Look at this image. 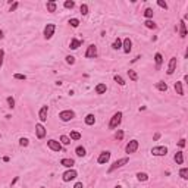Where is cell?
<instances>
[{
    "instance_id": "obj_11",
    "label": "cell",
    "mask_w": 188,
    "mask_h": 188,
    "mask_svg": "<svg viewBox=\"0 0 188 188\" xmlns=\"http://www.w3.org/2000/svg\"><path fill=\"white\" fill-rule=\"evenodd\" d=\"M35 134H37V138H38V140H43V138L46 137L47 129H46V126L43 125L41 122H40V124H37V125H35Z\"/></svg>"
},
{
    "instance_id": "obj_47",
    "label": "cell",
    "mask_w": 188,
    "mask_h": 188,
    "mask_svg": "<svg viewBox=\"0 0 188 188\" xmlns=\"http://www.w3.org/2000/svg\"><path fill=\"white\" fill-rule=\"evenodd\" d=\"M159 138H160V132H156V134L153 135V141H157Z\"/></svg>"
},
{
    "instance_id": "obj_32",
    "label": "cell",
    "mask_w": 188,
    "mask_h": 188,
    "mask_svg": "<svg viewBox=\"0 0 188 188\" xmlns=\"http://www.w3.org/2000/svg\"><path fill=\"white\" fill-rule=\"evenodd\" d=\"M128 77H129V79H131V81H134V82L138 81V73H137L135 71H132V69L128 71Z\"/></svg>"
},
{
    "instance_id": "obj_18",
    "label": "cell",
    "mask_w": 188,
    "mask_h": 188,
    "mask_svg": "<svg viewBox=\"0 0 188 188\" xmlns=\"http://www.w3.org/2000/svg\"><path fill=\"white\" fill-rule=\"evenodd\" d=\"M154 63H156V69H157V71L162 68V63H163V56H162V53L157 52L156 54H154Z\"/></svg>"
},
{
    "instance_id": "obj_31",
    "label": "cell",
    "mask_w": 188,
    "mask_h": 188,
    "mask_svg": "<svg viewBox=\"0 0 188 188\" xmlns=\"http://www.w3.org/2000/svg\"><path fill=\"white\" fill-rule=\"evenodd\" d=\"M112 49H113V50H119V49H122V40H120L119 37H118L115 41H113V44H112Z\"/></svg>"
},
{
    "instance_id": "obj_8",
    "label": "cell",
    "mask_w": 188,
    "mask_h": 188,
    "mask_svg": "<svg viewBox=\"0 0 188 188\" xmlns=\"http://www.w3.org/2000/svg\"><path fill=\"white\" fill-rule=\"evenodd\" d=\"M110 156H112V153H110L109 150L101 152L99 154V157H97V163H99V165H106V163L110 160Z\"/></svg>"
},
{
    "instance_id": "obj_41",
    "label": "cell",
    "mask_w": 188,
    "mask_h": 188,
    "mask_svg": "<svg viewBox=\"0 0 188 188\" xmlns=\"http://www.w3.org/2000/svg\"><path fill=\"white\" fill-rule=\"evenodd\" d=\"M157 6H159V7H162V9H165V11H167V7H169L167 3H166V2H163V0H157Z\"/></svg>"
},
{
    "instance_id": "obj_15",
    "label": "cell",
    "mask_w": 188,
    "mask_h": 188,
    "mask_svg": "<svg viewBox=\"0 0 188 188\" xmlns=\"http://www.w3.org/2000/svg\"><path fill=\"white\" fill-rule=\"evenodd\" d=\"M60 165L65 166V167H68V169H72L73 165H75V160H73V159H68V157H65V159L60 160Z\"/></svg>"
},
{
    "instance_id": "obj_5",
    "label": "cell",
    "mask_w": 188,
    "mask_h": 188,
    "mask_svg": "<svg viewBox=\"0 0 188 188\" xmlns=\"http://www.w3.org/2000/svg\"><path fill=\"white\" fill-rule=\"evenodd\" d=\"M97 54H99V52H97V46L96 44H90L88 47H87V50H85V59H94L97 58Z\"/></svg>"
},
{
    "instance_id": "obj_23",
    "label": "cell",
    "mask_w": 188,
    "mask_h": 188,
    "mask_svg": "<svg viewBox=\"0 0 188 188\" xmlns=\"http://www.w3.org/2000/svg\"><path fill=\"white\" fill-rule=\"evenodd\" d=\"M173 87H175V91H176L178 96H184V87H182V82L181 81H176Z\"/></svg>"
},
{
    "instance_id": "obj_2",
    "label": "cell",
    "mask_w": 188,
    "mask_h": 188,
    "mask_svg": "<svg viewBox=\"0 0 188 188\" xmlns=\"http://www.w3.org/2000/svg\"><path fill=\"white\" fill-rule=\"evenodd\" d=\"M122 112H116L115 115L110 118V122H109V129H116L118 126L120 125V122H122Z\"/></svg>"
},
{
    "instance_id": "obj_42",
    "label": "cell",
    "mask_w": 188,
    "mask_h": 188,
    "mask_svg": "<svg viewBox=\"0 0 188 188\" xmlns=\"http://www.w3.org/2000/svg\"><path fill=\"white\" fill-rule=\"evenodd\" d=\"M13 78H15V79H19V81H25V79H26V75H24V73H13Z\"/></svg>"
},
{
    "instance_id": "obj_26",
    "label": "cell",
    "mask_w": 188,
    "mask_h": 188,
    "mask_svg": "<svg viewBox=\"0 0 188 188\" xmlns=\"http://www.w3.org/2000/svg\"><path fill=\"white\" fill-rule=\"evenodd\" d=\"M71 138H69L68 135H60V138H59V143L62 144V146H69L71 144Z\"/></svg>"
},
{
    "instance_id": "obj_13",
    "label": "cell",
    "mask_w": 188,
    "mask_h": 188,
    "mask_svg": "<svg viewBox=\"0 0 188 188\" xmlns=\"http://www.w3.org/2000/svg\"><path fill=\"white\" fill-rule=\"evenodd\" d=\"M122 50H124V53H126V54L132 50V41H131L129 37H126V38L122 40Z\"/></svg>"
},
{
    "instance_id": "obj_12",
    "label": "cell",
    "mask_w": 188,
    "mask_h": 188,
    "mask_svg": "<svg viewBox=\"0 0 188 188\" xmlns=\"http://www.w3.org/2000/svg\"><path fill=\"white\" fill-rule=\"evenodd\" d=\"M47 113H49V106H41L40 107V110H38V118H40V122L41 124H44L47 120Z\"/></svg>"
},
{
    "instance_id": "obj_44",
    "label": "cell",
    "mask_w": 188,
    "mask_h": 188,
    "mask_svg": "<svg viewBox=\"0 0 188 188\" xmlns=\"http://www.w3.org/2000/svg\"><path fill=\"white\" fill-rule=\"evenodd\" d=\"M18 7H19V3H18V2H13L11 5V7H9V12H15Z\"/></svg>"
},
{
    "instance_id": "obj_36",
    "label": "cell",
    "mask_w": 188,
    "mask_h": 188,
    "mask_svg": "<svg viewBox=\"0 0 188 188\" xmlns=\"http://www.w3.org/2000/svg\"><path fill=\"white\" fill-rule=\"evenodd\" d=\"M69 25L72 26V28H78L79 26V19H77V18H71V19H69Z\"/></svg>"
},
{
    "instance_id": "obj_34",
    "label": "cell",
    "mask_w": 188,
    "mask_h": 188,
    "mask_svg": "<svg viewBox=\"0 0 188 188\" xmlns=\"http://www.w3.org/2000/svg\"><path fill=\"white\" fill-rule=\"evenodd\" d=\"M6 101H7V107H9V109H15V99H13L12 96H9V97L6 99Z\"/></svg>"
},
{
    "instance_id": "obj_38",
    "label": "cell",
    "mask_w": 188,
    "mask_h": 188,
    "mask_svg": "<svg viewBox=\"0 0 188 188\" xmlns=\"http://www.w3.org/2000/svg\"><path fill=\"white\" fill-rule=\"evenodd\" d=\"M79 12H81L82 15H88V5L82 3V5L79 6Z\"/></svg>"
},
{
    "instance_id": "obj_43",
    "label": "cell",
    "mask_w": 188,
    "mask_h": 188,
    "mask_svg": "<svg viewBox=\"0 0 188 188\" xmlns=\"http://www.w3.org/2000/svg\"><path fill=\"white\" fill-rule=\"evenodd\" d=\"M65 60H66V63H68V65H75V58H73V56H71V54H68V56L65 58Z\"/></svg>"
},
{
    "instance_id": "obj_53",
    "label": "cell",
    "mask_w": 188,
    "mask_h": 188,
    "mask_svg": "<svg viewBox=\"0 0 188 188\" xmlns=\"http://www.w3.org/2000/svg\"><path fill=\"white\" fill-rule=\"evenodd\" d=\"M40 188H43V187H40Z\"/></svg>"
},
{
    "instance_id": "obj_3",
    "label": "cell",
    "mask_w": 188,
    "mask_h": 188,
    "mask_svg": "<svg viewBox=\"0 0 188 188\" xmlns=\"http://www.w3.org/2000/svg\"><path fill=\"white\" fill-rule=\"evenodd\" d=\"M75 118V112L73 110H62L60 113H59V119L62 120V122H69V120H72Z\"/></svg>"
},
{
    "instance_id": "obj_35",
    "label": "cell",
    "mask_w": 188,
    "mask_h": 188,
    "mask_svg": "<svg viewBox=\"0 0 188 188\" xmlns=\"http://www.w3.org/2000/svg\"><path fill=\"white\" fill-rule=\"evenodd\" d=\"M179 176L182 178V179H188V167H181V171H179Z\"/></svg>"
},
{
    "instance_id": "obj_46",
    "label": "cell",
    "mask_w": 188,
    "mask_h": 188,
    "mask_svg": "<svg viewBox=\"0 0 188 188\" xmlns=\"http://www.w3.org/2000/svg\"><path fill=\"white\" fill-rule=\"evenodd\" d=\"M178 146L181 147V148H184L185 147V138H181V140L178 141Z\"/></svg>"
},
{
    "instance_id": "obj_39",
    "label": "cell",
    "mask_w": 188,
    "mask_h": 188,
    "mask_svg": "<svg viewBox=\"0 0 188 188\" xmlns=\"http://www.w3.org/2000/svg\"><path fill=\"white\" fill-rule=\"evenodd\" d=\"M115 138H116L118 141H122V140H124V131H122V129H118V131H116V132H115Z\"/></svg>"
},
{
    "instance_id": "obj_48",
    "label": "cell",
    "mask_w": 188,
    "mask_h": 188,
    "mask_svg": "<svg viewBox=\"0 0 188 188\" xmlns=\"http://www.w3.org/2000/svg\"><path fill=\"white\" fill-rule=\"evenodd\" d=\"M73 188H82V182H77L73 185Z\"/></svg>"
},
{
    "instance_id": "obj_33",
    "label": "cell",
    "mask_w": 188,
    "mask_h": 188,
    "mask_svg": "<svg viewBox=\"0 0 188 188\" xmlns=\"http://www.w3.org/2000/svg\"><path fill=\"white\" fill-rule=\"evenodd\" d=\"M63 6H65V9H71V11H72L73 7H75V2H73V0H66V2L63 3Z\"/></svg>"
},
{
    "instance_id": "obj_20",
    "label": "cell",
    "mask_w": 188,
    "mask_h": 188,
    "mask_svg": "<svg viewBox=\"0 0 188 188\" xmlns=\"http://www.w3.org/2000/svg\"><path fill=\"white\" fill-rule=\"evenodd\" d=\"M106 90H107V87H106V84L105 82H100L96 85V88H94V91H96V94H105L106 93Z\"/></svg>"
},
{
    "instance_id": "obj_17",
    "label": "cell",
    "mask_w": 188,
    "mask_h": 188,
    "mask_svg": "<svg viewBox=\"0 0 188 188\" xmlns=\"http://www.w3.org/2000/svg\"><path fill=\"white\" fill-rule=\"evenodd\" d=\"M46 7H47V12L54 13L56 9H58V5H56V2H54V0H49V2L46 3Z\"/></svg>"
},
{
    "instance_id": "obj_24",
    "label": "cell",
    "mask_w": 188,
    "mask_h": 188,
    "mask_svg": "<svg viewBox=\"0 0 188 188\" xmlns=\"http://www.w3.org/2000/svg\"><path fill=\"white\" fill-rule=\"evenodd\" d=\"M156 88L159 90V91H162V93H166L167 91V84L165 82V81H159V82L156 84Z\"/></svg>"
},
{
    "instance_id": "obj_40",
    "label": "cell",
    "mask_w": 188,
    "mask_h": 188,
    "mask_svg": "<svg viewBox=\"0 0 188 188\" xmlns=\"http://www.w3.org/2000/svg\"><path fill=\"white\" fill-rule=\"evenodd\" d=\"M28 144H30V141H28V138H25V137H22V138H19V146H21V147H28Z\"/></svg>"
},
{
    "instance_id": "obj_1",
    "label": "cell",
    "mask_w": 188,
    "mask_h": 188,
    "mask_svg": "<svg viewBox=\"0 0 188 188\" xmlns=\"http://www.w3.org/2000/svg\"><path fill=\"white\" fill-rule=\"evenodd\" d=\"M128 162H129V159H128V157H122V159H118L116 162H113V163H112V165L109 166V169H107V173L115 172L116 169H119V167H122V166H125Z\"/></svg>"
},
{
    "instance_id": "obj_9",
    "label": "cell",
    "mask_w": 188,
    "mask_h": 188,
    "mask_svg": "<svg viewBox=\"0 0 188 188\" xmlns=\"http://www.w3.org/2000/svg\"><path fill=\"white\" fill-rule=\"evenodd\" d=\"M47 147H49V148H50V150H53V152H62V144H60V143H59L58 140H49L47 141Z\"/></svg>"
},
{
    "instance_id": "obj_6",
    "label": "cell",
    "mask_w": 188,
    "mask_h": 188,
    "mask_svg": "<svg viewBox=\"0 0 188 188\" xmlns=\"http://www.w3.org/2000/svg\"><path fill=\"white\" fill-rule=\"evenodd\" d=\"M152 154L153 156H157V157H162V156H166L167 154V147L166 146H156L152 148Z\"/></svg>"
},
{
    "instance_id": "obj_30",
    "label": "cell",
    "mask_w": 188,
    "mask_h": 188,
    "mask_svg": "<svg viewBox=\"0 0 188 188\" xmlns=\"http://www.w3.org/2000/svg\"><path fill=\"white\" fill-rule=\"evenodd\" d=\"M153 13H154V12H153L152 7H146V9H144V12H143V15L146 16V19H152Z\"/></svg>"
},
{
    "instance_id": "obj_27",
    "label": "cell",
    "mask_w": 188,
    "mask_h": 188,
    "mask_svg": "<svg viewBox=\"0 0 188 188\" xmlns=\"http://www.w3.org/2000/svg\"><path fill=\"white\" fill-rule=\"evenodd\" d=\"M75 154L78 157H84L85 154H87V152H85V148H84L82 146H78L77 148H75Z\"/></svg>"
},
{
    "instance_id": "obj_29",
    "label": "cell",
    "mask_w": 188,
    "mask_h": 188,
    "mask_svg": "<svg viewBox=\"0 0 188 188\" xmlns=\"http://www.w3.org/2000/svg\"><path fill=\"white\" fill-rule=\"evenodd\" d=\"M81 134H79L78 131H71V135H69V138L72 141H78V140H81Z\"/></svg>"
},
{
    "instance_id": "obj_52",
    "label": "cell",
    "mask_w": 188,
    "mask_h": 188,
    "mask_svg": "<svg viewBox=\"0 0 188 188\" xmlns=\"http://www.w3.org/2000/svg\"><path fill=\"white\" fill-rule=\"evenodd\" d=\"M0 138H2V134H0Z\"/></svg>"
},
{
    "instance_id": "obj_7",
    "label": "cell",
    "mask_w": 188,
    "mask_h": 188,
    "mask_svg": "<svg viewBox=\"0 0 188 188\" xmlns=\"http://www.w3.org/2000/svg\"><path fill=\"white\" fill-rule=\"evenodd\" d=\"M77 176H78V172H77L75 169H68V171L62 175V179H63V182H69V181H73Z\"/></svg>"
},
{
    "instance_id": "obj_51",
    "label": "cell",
    "mask_w": 188,
    "mask_h": 188,
    "mask_svg": "<svg viewBox=\"0 0 188 188\" xmlns=\"http://www.w3.org/2000/svg\"><path fill=\"white\" fill-rule=\"evenodd\" d=\"M115 188H122V187H120V185H116V187Z\"/></svg>"
},
{
    "instance_id": "obj_14",
    "label": "cell",
    "mask_w": 188,
    "mask_h": 188,
    "mask_svg": "<svg viewBox=\"0 0 188 188\" xmlns=\"http://www.w3.org/2000/svg\"><path fill=\"white\" fill-rule=\"evenodd\" d=\"M175 69H176V58L173 56V58L169 59V65H167L166 73H167V75H172V73L175 72Z\"/></svg>"
},
{
    "instance_id": "obj_16",
    "label": "cell",
    "mask_w": 188,
    "mask_h": 188,
    "mask_svg": "<svg viewBox=\"0 0 188 188\" xmlns=\"http://www.w3.org/2000/svg\"><path fill=\"white\" fill-rule=\"evenodd\" d=\"M81 44H82V40L72 38V40H71V43H69V49H71V50H77V49H79V47H81Z\"/></svg>"
},
{
    "instance_id": "obj_28",
    "label": "cell",
    "mask_w": 188,
    "mask_h": 188,
    "mask_svg": "<svg viewBox=\"0 0 188 188\" xmlns=\"http://www.w3.org/2000/svg\"><path fill=\"white\" fill-rule=\"evenodd\" d=\"M137 179H138L140 182H146V181H148V175H147L146 172H138L137 173Z\"/></svg>"
},
{
    "instance_id": "obj_50",
    "label": "cell",
    "mask_w": 188,
    "mask_h": 188,
    "mask_svg": "<svg viewBox=\"0 0 188 188\" xmlns=\"http://www.w3.org/2000/svg\"><path fill=\"white\" fill-rule=\"evenodd\" d=\"M3 38H5V32L0 30V40H3Z\"/></svg>"
},
{
    "instance_id": "obj_21",
    "label": "cell",
    "mask_w": 188,
    "mask_h": 188,
    "mask_svg": "<svg viewBox=\"0 0 188 188\" xmlns=\"http://www.w3.org/2000/svg\"><path fill=\"white\" fill-rule=\"evenodd\" d=\"M84 122H85V125H88V126L94 125V124H96V116H94L93 113H88V115L84 118Z\"/></svg>"
},
{
    "instance_id": "obj_19",
    "label": "cell",
    "mask_w": 188,
    "mask_h": 188,
    "mask_svg": "<svg viewBox=\"0 0 188 188\" xmlns=\"http://www.w3.org/2000/svg\"><path fill=\"white\" fill-rule=\"evenodd\" d=\"M179 35H181V38H185L187 37V24L182 19L179 22Z\"/></svg>"
},
{
    "instance_id": "obj_10",
    "label": "cell",
    "mask_w": 188,
    "mask_h": 188,
    "mask_svg": "<svg viewBox=\"0 0 188 188\" xmlns=\"http://www.w3.org/2000/svg\"><path fill=\"white\" fill-rule=\"evenodd\" d=\"M137 150H138V141L137 140H131L125 146V153H128V154H132V153H135Z\"/></svg>"
},
{
    "instance_id": "obj_25",
    "label": "cell",
    "mask_w": 188,
    "mask_h": 188,
    "mask_svg": "<svg viewBox=\"0 0 188 188\" xmlns=\"http://www.w3.org/2000/svg\"><path fill=\"white\" fill-rule=\"evenodd\" d=\"M144 26L148 28V30H156V28H157V25L154 24L153 19H146V21H144Z\"/></svg>"
},
{
    "instance_id": "obj_4",
    "label": "cell",
    "mask_w": 188,
    "mask_h": 188,
    "mask_svg": "<svg viewBox=\"0 0 188 188\" xmlns=\"http://www.w3.org/2000/svg\"><path fill=\"white\" fill-rule=\"evenodd\" d=\"M54 31H56V25L54 24H47L44 26V31H43V35L46 40H50L53 35H54Z\"/></svg>"
},
{
    "instance_id": "obj_37",
    "label": "cell",
    "mask_w": 188,
    "mask_h": 188,
    "mask_svg": "<svg viewBox=\"0 0 188 188\" xmlns=\"http://www.w3.org/2000/svg\"><path fill=\"white\" fill-rule=\"evenodd\" d=\"M113 79H115V82H118L120 85V87H124V85H125V81H124V78H122V77H120V75H115V77H113Z\"/></svg>"
},
{
    "instance_id": "obj_49",
    "label": "cell",
    "mask_w": 188,
    "mask_h": 188,
    "mask_svg": "<svg viewBox=\"0 0 188 188\" xmlns=\"http://www.w3.org/2000/svg\"><path fill=\"white\" fill-rule=\"evenodd\" d=\"M18 179H19V178H18V176H15V179H13V181H12V184H11L12 187H13V185H15V184L18 182Z\"/></svg>"
},
{
    "instance_id": "obj_22",
    "label": "cell",
    "mask_w": 188,
    "mask_h": 188,
    "mask_svg": "<svg viewBox=\"0 0 188 188\" xmlns=\"http://www.w3.org/2000/svg\"><path fill=\"white\" fill-rule=\"evenodd\" d=\"M173 160L176 162V165H182L184 163V153L182 152H176L173 156Z\"/></svg>"
},
{
    "instance_id": "obj_45",
    "label": "cell",
    "mask_w": 188,
    "mask_h": 188,
    "mask_svg": "<svg viewBox=\"0 0 188 188\" xmlns=\"http://www.w3.org/2000/svg\"><path fill=\"white\" fill-rule=\"evenodd\" d=\"M3 59H5V50L0 49V69H2V66H3Z\"/></svg>"
}]
</instances>
